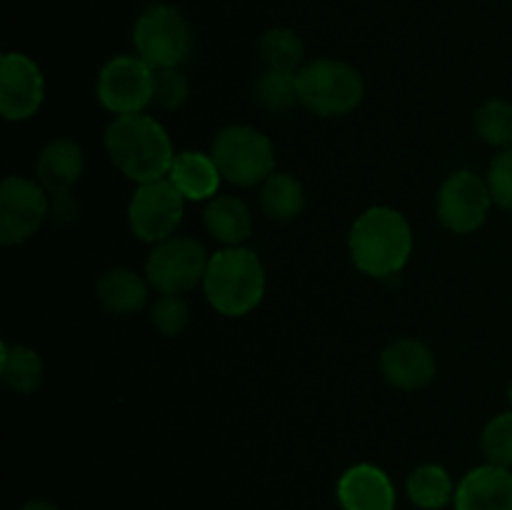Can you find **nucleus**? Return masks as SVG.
Segmentation results:
<instances>
[{
	"instance_id": "obj_1",
	"label": "nucleus",
	"mask_w": 512,
	"mask_h": 510,
	"mask_svg": "<svg viewBox=\"0 0 512 510\" xmlns=\"http://www.w3.org/2000/svg\"><path fill=\"white\" fill-rule=\"evenodd\" d=\"M103 140L110 163L135 185L168 178L178 155L168 130L145 113L115 115L105 128Z\"/></svg>"
},
{
	"instance_id": "obj_2",
	"label": "nucleus",
	"mask_w": 512,
	"mask_h": 510,
	"mask_svg": "<svg viewBox=\"0 0 512 510\" xmlns=\"http://www.w3.org/2000/svg\"><path fill=\"white\" fill-rule=\"evenodd\" d=\"M348 253L360 273L388 280L403 273L413 255V228L400 210L373 205L350 228Z\"/></svg>"
},
{
	"instance_id": "obj_3",
	"label": "nucleus",
	"mask_w": 512,
	"mask_h": 510,
	"mask_svg": "<svg viewBox=\"0 0 512 510\" xmlns=\"http://www.w3.org/2000/svg\"><path fill=\"white\" fill-rule=\"evenodd\" d=\"M200 288L215 313L225 318H243L263 303L268 275L255 250L235 245L210 255Z\"/></svg>"
},
{
	"instance_id": "obj_4",
	"label": "nucleus",
	"mask_w": 512,
	"mask_h": 510,
	"mask_svg": "<svg viewBox=\"0 0 512 510\" xmlns=\"http://www.w3.org/2000/svg\"><path fill=\"white\" fill-rule=\"evenodd\" d=\"M300 105L320 118H343L360 108L365 80L358 68L345 60L320 58L305 63L298 73Z\"/></svg>"
},
{
	"instance_id": "obj_5",
	"label": "nucleus",
	"mask_w": 512,
	"mask_h": 510,
	"mask_svg": "<svg viewBox=\"0 0 512 510\" xmlns=\"http://www.w3.org/2000/svg\"><path fill=\"white\" fill-rule=\"evenodd\" d=\"M210 155L218 163L223 180L238 188L263 185L275 173V145L263 130L245 123L225 125L215 133Z\"/></svg>"
},
{
	"instance_id": "obj_6",
	"label": "nucleus",
	"mask_w": 512,
	"mask_h": 510,
	"mask_svg": "<svg viewBox=\"0 0 512 510\" xmlns=\"http://www.w3.org/2000/svg\"><path fill=\"white\" fill-rule=\"evenodd\" d=\"M133 45L150 68H183L193 53V28L180 8L153 3L135 18Z\"/></svg>"
},
{
	"instance_id": "obj_7",
	"label": "nucleus",
	"mask_w": 512,
	"mask_h": 510,
	"mask_svg": "<svg viewBox=\"0 0 512 510\" xmlns=\"http://www.w3.org/2000/svg\"><path fill=\"white\" fill-rule=\"evenodd\" d=\"M208 250L190 235H173L153 245L145 260V278L158 295H185L203 285L208 270Z\"/></svg>"
},
{
	"instance_id": "obj_8",
	"label": "nucleus",
	"mask_w": 512,
	"mask_h": 510,
	"mask_svg": "<svg viewBox=\"0 0 512 510\" xmlns=\"http://www.w3.org/2000/svg\"><path fill=\"white\" fill-rule=\"evenodd\" d=\"M188 200L168 178L135 185L128 203V228L138 240L158 245L178 235Z\"/></svg>"
},
{
	"instance_id": "obj_9",
	"label": "nucleus",
	"mask_w": 512,
	"mask_h": 510,
	"mask_svg": "<svg viewBox=\"0 0 512 510\" xmlns=\"http://www.w3.org/2000/svg\"><path fill=\"white\" fill-rule=\"evenodd\" d=\"M488 178L475 170H455L443 180L435 198V215L455 235H470L480 230L493 208Z\"/></svg>"
},
{
	"instance_id": "obj_10",
	"label": "nucleus",
	"mask_w": 512,
	"mask_h": 510,
	"mask_svg": "<svg viewBox=\"0 0 512 510\" xmlns=\"http://www.w3.org/2000/svg\"><path fill=\"white\" fill-rule=\"evenodd\" d=\"M95 95L113 118L145 113L153 105V68L140 55H115L100 68Z\"/></svg>"
},
{
	"instance_id": "obj_11",
	"label": "nucleus",
	"mask_w": 512,
	"mask_h": 510,
	"mask_svg": "<svg viewBox=\"0 0 512 510\" xmlns=\"http://www.w3.org/2000/svg\"><path fill=\"white\" fill-rule=\"evenodd\" d=\"M50 220V193L35 178L8 175L0 185V243L23 245Z\"/></svg>"
},
{
	"instance_id": "obj_12",
	"label": "nucleus",
	"mask_w": 512,
	"mask_h": 510,
	"mask_svg": "<svg viewBox=\"0 0 512 510\" xmlns=\"http://www.w3.org/2000/svg\"><path fill=\"white\" fill-rule=\"evenodd\" d=\"M45 100V78L40 65L25 53H3L0 58V115L8 123L30 120Z\"/></svg>"
},
{
	"instance_id": "obj_13",
	"label": "nucleus",
	"mask_w": 512,
	"mask_h": 510,
	"mask_svg": "<svg viewBox=\"0 0 512 510\" xmlns=\"http://www.w3.org/2000/svg\"><path fill=\"white\" fill-rule=\"evenodd\" d=\"M438 373L435 353L418 338H398L380 353V375L398 390H420Z\"/></svg>"
},
{
	"instance_id": "obj_14",
	"label": "nucleus",
	"mask_w": 512,
	"mask_h": 510,
	"mask_svg": "<svg viewBox=\"0 0 512 510\" xmlns=\"http://www.w3.org/2000/svg\"><path fill=\"white\" fill-rule=\"evenodd\" d=\"M395 485L373 463L350 465L338 480V503L343 510H395Z\"/></svg>"
},
{
	"instance_id": "obj_15",
	"label": "nucleus",
	"mask_w": 512,
	"mask_h": 510,
	"mask_svg": "<svg viewBox=\"0 0 512 510\" xmlns=\"http://www.w3.org/2000/svg\"><path fill=\"white\" fill-rule=\"evenodd\" d=\"M455 510H512V470L485 463L468 470L455 488Z\"/></svg>"
},
{
	"instance_id": "obj_16",
	"label": "nucleus",
	"mask_w": 512,
	"mask_h": 510,
	"mask_svg": "<svg viewBox=\"0 0 512 510\" xmlns=\"http://www.w3.org/2000/svg\"><path fill=\"white\" fill-rule=\"evenodd\" d=\"M85 153L73 138H55L40 150L35 160V180L48 193H65L83 178Z\"/></svg>"
},
{
	"instance_id": "obj_17",
	"label": "nucleus",
	"mask_w": 512,
	"mask_h": 510,
	"mask_svg": "<svg viewBox=\"0 0 512 510\" xmlns=\"http://www.w3.org/2000/svg\"><path fill=\"white\" fill-rule=\"evenodd\" d=\"M168 180L180 190L185 200L190 203H208L215 195H220V183H223V173H220L218 163L210 153H200V150H183L175 155L173 165H170Z\"/></svg>"
},
{
	"instance_id": "obj_18",
	"label": "nucleus",
	"mask_w": 512,
	"mask_h": 510,
	"mask_svg": "<svg viewBox=\"0 0 512 510\" xmlns=\"http://www.w3.org/2000/svg\"><path fill=\"white\" fill-rule=\"evenodd\" d=\"M150 283L145 273L140 275L133 268H110L100 275L98 285H95V295L105 313L113 315H133L148 305L150 298Z\"/></svg>"
},
{
	"instance_id": "obj_19",
	"label": "nucleus",
	"mask_w": 512,
	"mask_h": 510,
	"mask_svg": "<svg viewBox=\"0 0 512 510\" xmlns=\"http://www.w3.org/2000/svg\"><path fill=\"white\" fill-rule=\"evenodd\" d=\"M203 220L210 238L218 240L223 248L245 245L253 235V213L238 195H215L205 203Z\"/></svg>"
},
{
	"instance_id": "obj_20",
	"label": "nucleus",
	"mask_w": 512,
	"mask_h": 510,
	"mask_svg": "<svg viewBox=\"0 0 512 510\" xmlns=\"http://www.w3.org/2000/svg\"><path fill=\"white\" fill-rule=\"evenodd\" d=\"M45 365L33 348L3 340L0 348V378L5 388L18 395H33L43 385Z\"/></svg>"
},
{
	"instance_id": "obj_21",
	"label": "nucleus",
	"mask_w": 512,
	"mask_h": 510,
	"mask_svg": "<svg viewBox=\"0 0 512 510\" xmlns=\"http://www.w3.org/2000/svg\"><path fill=\"white\" fill-rule=\"evenodd\" d=\"M260 208L275 223H290L305 210V188L293 173L275 170L260 185Z\"/></svg>"
},
{
	"instance_id": "obj_22",
	"label": "nucleus",
	"mask_w": 512,
	"mask_h": 510,
	"mask_svg": "<svg viewBox=\"0 0 512 510\" xmlns=\"http://www.w3.org/2000/svg\"><path fill=\"white\" fill-rule=\"evenodd\" d=\"M455 488L458 485L453 483L448 470L435 463L418 465L405 480V493L420 510H443L455 500Z\"/></svg>"
},
{
	"instance_id": "obj_23",
	"label": "nucleus",
	"mask_w": 512,
	"mask_h": 510,
	"mask_svg": "<svg viewBox=\"0 0 512 510\" xmlns=\"http://www.w3.org/2000/svg\"><path fill=\"white\" fill-rule=\"evenodd\" d=\"M260 60L265 70H285V73H300L305 60L303 38L293 28H270L260 35L258 43Z\"/></svg>"
},
{
	"instance_id": "obj_24",
	"label": "nucleus",
	"mask_w": 512,
	"mask_h": 510,
	"mask_svg": "<svg viewBox=\"0 0 512 510\" xmlns=\"http://www.w3.org/2000/svg\"><path fill=\"white\" fill-rule=\"evenodd\" d=\"M255 100L268 113H290L295 105H300L298 73L263 70L255 80Z\"/></svg>"
},
{
	"instance_id": "obj_25",
	"label": "nucleus",
	"mask_w": 512,
	"mask_h": 510,
	"mask_svg": "<svg viewBox=\"0 0 512 510\" xmlns=\"http://www.w3.org/2000/svg\"><path fill=\"white\" fill-rule=\"evenodd\" d=\"M475 133L490 148H512V103L503 98H490L475 110Z\"/></svg>"
},
{
	"instance_id": "obj_26",
	"label": "nucleus",
	"mask_w": 512,
	"mask_h": 510,
	"mask_svg": "<svg viewBox=\"0 0 512 510\" xmlns=\"http://www.w3.org/2000/svg\"><path fill=\"white\" fill-rule=\"evenodd\" d=\"M480 450L485 455V463L512 470V410H505L488 420L483 435H480Z\"/></svg>"
},
{
	"instance_id": "obj_27",
	"label": "nucleus",
	"mask_w": 512,
	"mask_h": 510,
	"mask_svg": "<svg viewBox=\"0 0 512 510\" xmlns=\"http://www.w3.org/2000/svg\"><path fill=\"white\" fill-rule=\"evenodd\" d=\"M150 323L165 338H178L190 325V305L183 295H158L150 305Z\"/></svg>"
},
{
	"instance_id": "obj_28",
	"label": "nucleus",
	"mask_w": 512,
	"mask_h": 510,
	"mask_svg": "<svg viewBox=\"0 0 512 510\" xmlns=\"http://www.w3.org/2000/svg\"><path fill=\"white\" fill-rule=\"evenodd\" d=\"M190 100V80L180 68H153V105L180 110Z\"/></svg>"
},
{
	"instance_id": "obj_29",
	"label": "nucleus",
	"mask_w": 512,
	"mask_h": 510,
	"mask_svg": "<svg viewBox=\"0 0 512 510\" xmlns=\"http://www.w3.org/2000/svg\"><path fill=\"white\" fill-rule=\"evenodd\" d=\"M485 178L493 193V203L505 213H512V148L495 155Z\"/></svg>"
},
{
	"instance_id": "obj_30",
	"label": "nucleus",
	"mask_w": 512,
	"mask_h": 510,
	"mask_svg": "<svg viewBox=\"0 0 512 510\" xmlns=\"http://www.w3.org/2000/svg\"><path fill=\"white\" fill-rule=\"evenodd\" d=\"M80 205L75 200L73 190H65V193H50V220L58 225H68L78 218Z\"/></svg>"
},
{
	"instance_id": "obj_31",
	"label": "nucleus",
	"mask_w": 512,
	"mask_h": 510,
	"mask_svg": "<svg viewBox=\"0 0 512 510\" xmlns=\"http://www.w3.org/2000/svg\"><path fill=\"white\" fill-rule=\"evenodd\" d=\"M20 510H60L58 505L48 503V500H28V503L20 505Z\"/></svg>"
},
{
	"instance_id": "obj_32",
	"label": "nucleus",
	"mask_w": 512,
	"mask_h": 510,
	"mask_svg": "<svg viewBox=\"0 0 512 510\" xmlns=\"http://www.w3.org/2000/svg\"><path fill=\"white\" fill-rule=\"evenodd\" d=\"M508 403H510V410H512V380H510V385H508Z\"/></svg>"
}]
</instances>
